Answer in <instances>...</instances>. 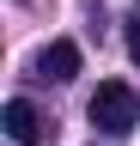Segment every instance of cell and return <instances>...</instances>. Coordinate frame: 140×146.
I'll use <instances>...</instances> for the list:
<instances>
[{"mask_svg": "<svg viewBox=\"0 0 140 146\" xmlns=\"http://www.w3.org/2000/svg\"><path fill=\"white\" fill-rule=\"evenodd\" d=\"M0 128H6L12 146H37V140H49V122L37 116V104H25V98H12L6 110H0Z\"/></svg>", "mask_w": 140, "mask_h": 146, "instance_id": "cell-2", "label": "cell"}, {"mask_svg": "<svg viewBox=\"0 0 140 146\" xmlns=\"http://www.w3.org/2000/svg\"><path fill=\"white\" fill-rule=\"evenodd\" d=\"M85 116H92L104 134H134V122H140V98H134V85L104 79V85L92 91V104H85Z\"/></svg>", "mask_w": 140, "mask_h": 146, "instance_id": "cell-1", "label": "cell"}, {"mask_svg": "<svg viewBox=\"0 0 140 146\" xmlns=\"http://www.w3.org/2000/svg\"><path fill=\"white\" fill-rule=\"evenodd\" d=\"M128 55H134V61H140V18H134V25H128Z\"/></svg>", "mask_w": 140, "mask_h": 146, "instance_id": "cell-4", "label": "cell"}, {"mask_svg": "<svg viewBox=\"0 0 140 146\" xmlns=\"http://www.w3.org/2000/svg\"><path fill=\"white\" fill-rule=\"evenodd\" d=\"M79 73V43L73 36H55V43L43 49V79H55V85H67Z\"/></svg>", "mask_w": 140, "mask_h": 146, "instance_id": "cell-3", "label": "cell"}]
</instances>
